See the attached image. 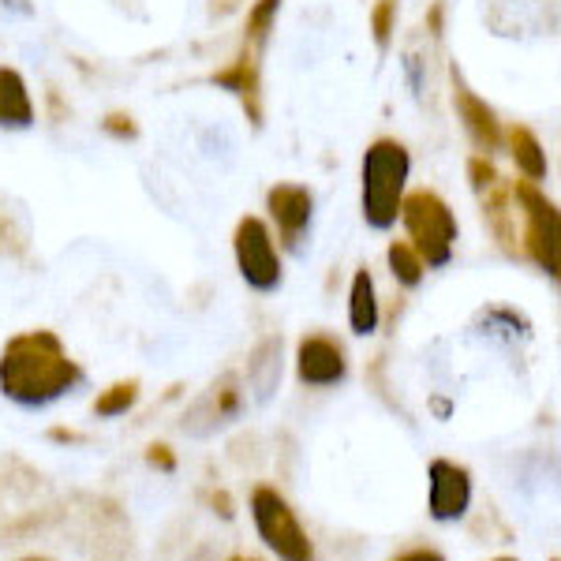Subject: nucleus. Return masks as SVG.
Returning <instances> with one entry per match:
<instances>
[{
  "instance_id": "obj_17",
  "label": "nucleus",
  "mask_w": 561,
  "mask_h": 561,
  "mask_svg": "<svg viewBox=\"0 0 561 561\" xmlns=\"http://www.w3.org/2000/svg\"><path fill=\"white\" fill-rule=\"evenodd\" d=\"M248 378H251V386L259 389V397L274 393L280 382V337L262 341L255 348V356H251V364H248Z\"/></svg>"
},
{
  "instance_id": "obj_23",
  "label": "nucleus",
  "mask_w": 561,
  "mask_h": 561,
  "mask_svg": "<svg viewBox=\"0 0 561 561\" xmlns=\"http://www.w3.org/2000/svg\"><path fill=\"white\" fill-rule=\"evenodd\" d=\"M147 460H150V468H161V472H165V476H173V472H176V457H173V449L161 446V442H153V446L147 449Z\"/></svg>"
},
{
  "instance_id": "obj_15",
  "label": "nucleus",
  "mask_w": 561,
  "mask_h": 561,
  "mask_svg": "<svg viewBox=\"0 0 561 561\" xmlns=\"http://www.w3.org/2000/svg\"><path fill=\"white\" fill-rule=\"evenodd\" d=\"M505 142H510V158L517 165V173L528 180V184H542L550 176V161H547V150H542L539 135L524 124H513L505 131Z\"/></svg>"
},
{
  "instance_id": "obj_1",
  "label": "nucleus",
  "mask_w": 561,
  "mask_h": 561,
  "mask_svg": "<svg viewBox=\"0 0 561 561\" xmlns=\"http://www.w3.org/2000/svg\"><path fill=\"white\" fill-rule=\"evenodd\" d=\"M83 382V370L68 356L53 330L15 333L0 348V393L20 409H45Z\"/></svg>"
},
{
  "instance_id": "obj_21",
  "label": "nucleus",
  "mask_w": 561,
  "mask_h": 561,
  "mask_svg": "<svg viewBox=\"0 0 561 561\" xmlns=\"http://www.w3.org/2000/svg\"><path fill=\"white\" fill-rule=\"evenodd\" d=\"M26 251V225L15 217L8 203H0V255H23Z\"/></svg>"
},
{
  "instance_id": "obj_18",
  "label": "nucleus",
  "mask_w": 561,
  "mask_h": 561,
  "mask_svg": "<svg viewBox=\"0 0 561 561\" xmlns=\"http://www.w3.org/2000/svg\"><path fill=\"white\" fill-rule=\"evenodd\" d=\"M386 262H389V274L401 288H420L423 277H427V266H423V259L415 255V248L409 240H393L386 248Z\"/></svg>"
},
{
  "instance_id": "obj_16",
  "label": "nucleus",
  "mask_w": 561,
  "mask_h": 561,
  "mask_svg": "<svg viewBox=\"0 0 561 561\" xmlns=\"http://www.w3.org/2000/svg\"><path fill=\"white\" fill-rule=\"evenodd\" d=\"M277 15H280V0H255L248 8V23H243V49L251 53H266L270 45V34L277 26Z\"/></svg>"
},
{
  "instance_id": "obj_28",
  "label": "nucleus",
  "mask_w": 561,
  "mask_h": 561,
  "mask_svg": "<svg viewBox=\"0 0 561 561\" xmlns=\"http://www.w3.org/2000/svg\"><path fill=\"white\" fill-rule=\"evenodd\" d=\"M494 561H517V558H494Z\"/></svg>"
},
{
  "instance_id": "obj_4",
  "label": "nucleus",
  "mask_w": 561,
  "mask_h": 561,
  "mask_svg": "<svg viewBox=\"0 0 561 561\" xmlns=\"http://www.w3.org/2000/svg\"><path fill=\"white\" fill-rule=\"evenodd\" d=\"M513 206L524 217L520 229V255H528L550 280H558L561 274V214L554 206V198H547L539 184L517 180L510 184Z\"/></svg>"
},
{
  "instance_id": "obj_5",
  "label": "nucleus",
  "mask_w": 561,
  "mask_h": 561,
  "mask_svg": "<svg viewBox=\"0 0 561 561\" xmlns=\"http://www.w3.org/2000/svg\"><path fill=\"white\" fill-rule=\"evenodd\" d=\"M251 520L270 554L280 561H314V542L296 520L293 505L277 494V486H255L251 494Z\"/></svg>"
},
{
  "instance_id": "obj_14",
  "label": "nucleus",
  "mask_w": 561,
  "mask_h": 561,
  "mask_svg": "<svg viewBox=\"0 0 561 561\" xmlns=\"http://www.w3.org/2000/svg\"><path fill=\"white\" fill-rule=\"evenodd\" d=\"M378 322H382V304H378V288L370 270H356L348 285V330L356 337H370L378 333Z\"/></svg>"
},
{
  "instance_id": "obj_10",
  "label": "nucleus",
  "mask_w": 561,
  "mask_h": 561,
  "mask_svg": "<svg viewBox=\"0 0 561 561\" xmlns=\"http://www.w3.org/2000/svg\"><path fill=\"white\" fill-rule=\"evenodd\" d=\"M431 491H427V513L438 524L465 520V513L472 510V476L457 460H431Z\"/></svg>"
},
{
  "instance_id": "obj_8",
  "label": "nucleus",
  "mask_w": 561,
  "mask_h": 561,
  "mask_svg": "<svg viewBox=\"0 0 561 561\" xmlns=\"http://www.w3.org/2000/svg\"><path fill=\"white\" fill-rule=\"evenodd\" d=\"M266 210L274 221L280 243L288 251L300 255L304 240L311 237V221H314V192L307 184H293V180H280L266 192Z\"/></svg>"
},
{
  "instance_id": "obj_29",
  "label": "nucleus",
  "mask_w": 561,
  "mask_h": 561,
  "mask_svg": "<svg viewBox=\"0 0 561 561\" xmlns=\"http://www.w3.org/2000/svg\"><path fill=\"white\" fill-rule=\"evenodd\" d=\"M232 561H255V558H232Z\"/></svg>"
},
{
  "instance_id": "obj_3",
  "label": "nucleus",
  "mask_w": 561,
  "mask_h": 561,
  "mask_svg": "<svg viewBox=\"0 0 561 561\" xmlns=\"http://www.w3.org/2000/svg\"><path fill=\"white\" fill-rule=\"evenodd\" d=\"M397 221L409 232V243L415 248V255L423 259L427 270H446L457 255V240H460V225L454 206L446 203L438 192L431 187H415L404 192L401 198V217Z\"/></svg>"
},
{
  "instance_id": "obj_30",
  "label": "nucleus",
  "mask_w": 561,
  "mask_h": 561,
  "mask_svg": "<svg viewBox=\"0 0 561 561\" xmlns=\"http://www.w3.org/2000/svg\"><path fill=\"white\" fill-rule=\"evenodd\" d=\"M26 561H42V558H26Z\"/></svg>"
},
{
  "instance_id": "obj_26",
  "label": "nucleus",
  "mask_w": 561,
  "mask_h": 561,
  "mask_svg": "<svg viewBox=\"0 0 561 561\" xmlns=\"http://www.w3.org/2000/svg\"><path fill=\"white\" fill-rule=\"evenodd\" d=\"M49 438H53V442H83V434L65 431V427H53V431H49Z\"/></svg>"
},
{
  "instance_id": "obj_12",
  "label": "nucleus",
  "mask_w": 561,
  "mask_h": 561,
  "mask_svg": "<svg viewBox=\"0 0 561 561\" xmlns=\"http://www.w3.org/2000/svg\"><path fill=\"white\" fill-rule=\"evenodd\" d=\"M214 83L221 90H232L240 98L248 121L262 128V79H259V53L243 49L240 57H232L221 71H214Z\"/></svg>"
},
{
  "instance_id": "obj_9",
  "label": "nucleus",
  "mask_w": 561,
  "mask_h": 561,
  "mask_svg": "<svg viewBox=\"0 0 561 561\" xmlns=\"http://www.w3.org/2000/svg\"><path fill=\"white\" fill-rule=\"evenodd\" d=\"M449 98H454L460 128H465V135L472 139V147L479 153L491 158V153H497L505 147V128H502V121H497V113L476 94L472 87H468V79L460 76L457 65L449 68Z\"/></svg>"
},
{
  "instance_id": "obj_22",
  "label": "nucleus",
  "mask_w": 561,
  "mask_h": 561,
  "mask_svg": "<svg viewBox=\"0 0 561 561\" xmlns=\"http://www.w3.org/2000/svg\"><path fill=\"white\" fill-rule=\"evenodd\" d=\"M102 131L113 135V139H135V135H139V128L131 124V116H124V113H108L102 121Z\"/></svg>"
},
{
  "instance_id": "obj_27",
  "label": "nucleus",
  "mask_w": 561,
  "mask_h": 561,
  "mask_svg": "<svg viewBox=\"0 0 561 561\" xmlns=\"http://www.w3.org/2000/svg\"><path fill=\"white\" fill-rule=\"evenodd\" d=\"M0 4H4V8H20V12H31V8H26V0H0Z\"/></svg>"
},
{
  "instance_id": "obj_19",
  "label": "nucleus",
  "mask_w": 561,
  "mask_h": 561,
  "mask_svg": "<svg viewBox=\"0 0 561 561\" xmlns=\"http://www.w3.org/2000/svg\"><path fill=\"white\" fill-rule=\"evenodd\" d=\"M139 401V382H113L108 389H102V397L94 401V415L98 420H116V415H128Z\"/></svg>"
},
{
  "instance_id": "obj_25",
  "label": "nucleus",
  "mask_w": 561,
  "mask_h": 561,
  "mask_svg": "<svg viewBox=\"0 0 561 561\" xmlns=\"http://www.w3.org/2000/svg\"><path fill=\"white\" fill-rule=\"evenodd\" d=\"M214 510L221 513L225 520H232V517H237V510H232V497L225 494V491H217V494H214Z\"/></svg>"
},
{
  "instance_id": "obj_24",
  "label": "nucleus",
  "mask_w": 561,
  "mask_h": 561,
  "mask_svg": "<svg viewBox=\"0 0 561 561\" xmlns=\"http://www.w3.org/2000/svg\"><path fill=\"white\" fill-rule=\"evenodd\" d=\"M393 561H446L438 554V550H431V547H415V550H404L401 558H393Z\"/></svg>"
},
{
  "instance_id": "obj_7",
  "label": "nucleus",
  "mask_w": 561,
  "mask_h": 561,
  "mask_svg": "<svg viewBox=\"0 0 561 561\" xmlns=\"http://www.w3.org/2000/svg\"><path fill=\"white\" fill-rule=\"evenodd\" d=\"M232 255H237L243 285L255 288V293H277L280 280H285V266H280V251L270 221H262L255 214L240 217L237 232H232Z\"/></svg>"
},
{
  "instance_id": "obj_11",
  "label": "nucleus",
  "mask_w": 561,
  "mask_h": 561,
  "mask_svg": "<svg viewBox=\"0 0 561 561\" xmlns=\"http://www.w3.org/2000/svg\"><path fill=\"white\" fill-rule=\"evenodd\" d=\"M296 378L314 389L345 382L348 359L341 341H333L330 333H307V337H300V345H296Z\"/></svg>"
},
{
  "instance_id": "obj_6",
  "label": "nucleus",
  "mask_w": 561,
  "mask_h": 561,
  "mask_svg": "<svg viewBox=\"0 0 561 561\" xmlns=\"http://www.w3.org/2000/svg\"><path fill=\"white\" fill-rule=\"evenodd\" d=\"M468 184H472L479 206H483V221H486V229L494 232L497 248L517 259L520 232H517V210H513V192L486 153H472V158H468Z\"/></svg>"
},
{
  "instance_id": "obj_20",
  "label": "nucleus",
  "mask_w": 561,
  "mask_h": 561,
  "mask_svg": "<svg viewBox=\"0 0 561 561\" xmlns=\"http://www.w3.org/2000/svg\"><path fill=\"white\" fill-rule=\"evenodd\" d=\"M397 15H401V0H375L370 4V38L382 53L393 49L397 42Z\"/></svg>"
},
{
  "instance_id": "obj_13",
  "label": "nucleus",
  "mask_w": 561,
  "mask_h": 561,
  "mask_svg": "<svg viewBox=\"0 0 561 561\" xmlns=\"http://www.w3.org/2000/svg\"><path fill=\"white\" fill-rule=\"evenodd\" d=\"M34 124H38V108L23 71L0 65V131H31Z\"/></svg>"
},
{
  "instance_id": "obj_2",
  "label": "nucleus",
  "mask_w": 561,
  "mask_h": 561,
  "mask_svg": "<svg viewBox=\"0 0 561 561\" xmlns=\"http://www.w3.org/2000/svg\"><path fill=\"white\" fill-rule=\"evenodd\" d=\"M412 176V153L401 139H375L364 150V165H359V214H364L367 229L389 232L401 217V198L409 192Z\"/></svg>"
}]
</instances>
